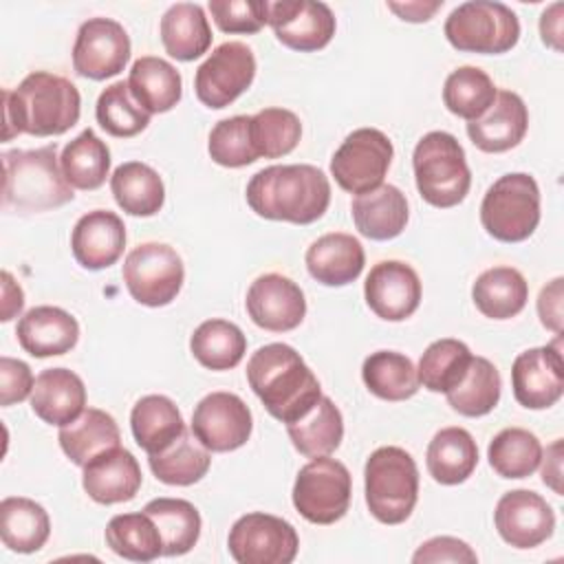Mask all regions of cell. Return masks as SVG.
Masks as SVG:
<instances>
[{
	"label": "cell",
	"instance_id": "74e56055",
	"mask_svg": "<svg viewBox=\"0 0 564 564\" xmlns=\"http://www.w3.org/2000/svg\"><path fill=\"white\" fill-rule=\"evenodd\" d=\"M148 465L156 480L165 485L187 487L198 482L207 474L212 456L209 449L194 434H189V430H185L163 452L150 454Z\"/></svg>",
	"mask_w": 564,
	"mask_h": 564
},
{
	"label": "cell",
	"instance_id": "9c48e42d",
	"mask_svg": "<svg viewBox=\"0 0 564 564\" xmlns=\"http://www.w3.org/2000/svg\"><path fill=\"white\" fill-rule=\"evenodd\" d=\"M352 480L344 463L315 456L295 476L293 507L313 524H333L341 520L350 507Z\"/></svg>",
	"mask_w": 564,
	"mask_h": 564
},
{
	"label": "cell",
	"instance_id": "d6986e66",
	"mask_svg": "<svg viewBox=\"0 0 564 564\" xmlns=\"http://www.w3.org/2000/svg\"><path fill=\"white\" fill-rule=\"evenodd\" d=\"M245 306L251 322L271 333L293 330L306 315L302 289L280 273H264L256 278L247 291Z\"/></svg>",
	"mask_w": 564,
	"mask_h": 564
},
{
	"label": "cell",
	"instance_id": "bcb514c9",
	"mask_svg": "<svg viewBox=\"0 0 564 564\" xmlns=\"http://www.w3.org/2000/svg\"><path fill=\"white\" fill-rule=\"evenodd\" d=\"M496 93L491 77L482 68L460 66L445 79L443 104L452 115L474 121L487 112Z\"/></svg>",
	"mask_w": 564,
	"mask_h": 564
},
{
	"label": "cell",
	"instance_id": "f6af8a7d",
	"mask_svg": "<svg viewBox=\"0 0 564 564\" xmlns=\"http://www.w3.org/2000/svg\"><path fill=\"white\" fill-rule=\"evenodd\" d=\"M471 357L474 355L469 352L467 344H463L458 339H452V337L436 339L421 355V361H419V368H416L419 381L430 392H445L447 394L467 375Z\"/></svg>",
	"mask_w": 564,
	"mask_h": 564
},
{
	"label": "cell",
	"instance_id": "d6a6232c",
	"mask_svg": "<svg viewBox=\"0 0 564 564\" xmlns=\"http://www.w3.org/2000/svg\"><path fill=\"white\" fill-rule=\"evenodd\" d=\"M427 471L441 485L465 482L478 465L474 436L463 427H443L427 445Z\"/></svg>",
	"mask_w": 564,
	"mask_h": 564
},
{
	"label": "cell",
	"instance_id": "7c38bea8",
	"mask_svg": "<svg viewBox=\"0 0 564 564\" xmlns=\"http://www.w3.org/2000/svg\"><path fill=\"white\" fill-rule=\"evenodd\" d=\"M227 546L238 564H291L297 555L300 538L291 522L253 511L234 522Z\"/></svg>",
	"mask_w": 564,
	"mask_h": 564
},
{
	"label": "cell",
	"instance_id": "9f6ffc18",
	"mask_svg": "<svg viewBox=\"0 0 564 564\" xmlns=\"http://www.w3.org/2000/svg\"><path fill=\"white\" fill-rule=\"evenodd\" d=\"M562 11H564V4L562 2H553L540 15L542 42L546 46H551L553 51H557V53L562 51Z\"/></svg>",
	"mask_w": 564,
	"mask_h": 564
},
{
	"label": "cell",
	"instance_id": "11a10c76",
	"mask_svg": "<svg viewBox=\"0 0 564 564\" xmlns=\"http://www.w3.org/2000/svg\"><path fill=\"white\" fill-rule=\"evenodd\" d=\"M542 482L562 496V438H555L546 454L542 452Z\"/></svg>",
	"mask_w": 564,
	"mask_h": 564
},
{
	"label": "cell",
	"instance_id": "83f0119b",
	"mask_svg": "<svg viewBox=\"0 0 564 564\" xmlns=\"http://www.w3.org/2000/svg\"><path fill=\"white\" fill-rule=\"evenodd\" d=\"M159 33L165 53L178 62L198 59L214 37L203 7L194 2L172 4L161 18Z\"/></svg>",
	"mask_w": 564,
	"mask_h": 564
},
{
	"label": "cell",
	"instance_id": "7dc6e473",
	"mask_svg": "<svg viewBox=\"0 0 564 564\" xmlns=\"http://www.w3.org/2000/svg\"><path fill=\"white\" fill-rule=\"evenodd\" d=\"M97 123L110 134L119 139H128L139 134L150 123V112H145L134 97L130 95L128 82H115L106 86L95 106Z\"/></svg>",
	"mask_w": 564,
	"mask_h": 564
},
{
	"label": "cell",
	"instance_id": "f546056e",
	"mask_svg": "<svg viewBox=\"0 0 564 564\" xmlns=\"http://www.w3.org/2000/svg\"><path fill=\"white\" fill-rule=\"evenodd\" d=\"M62 452L79 467L88 465L95 456L119 447L121 434L117 421L97 408H86L75 421L59 427Z\"/></svg>",
	"mask_w": 564,
	"mask_h": 564
},
{
	"label": "cell",
	"instance_id": "e575fe53",
	"mask_svg": "<svg viewBox=\"0 0 564 564\" xmlns=\"http://www.w3.org/2000/svg\"><path fill=\"white\" fill-rule=\"evenodd\" d=\"M117 205L130 216H154L165 203V187L154 167L141 161L121 163L110 176Z\"/></svg>",
	"mask_w": 564,
	"mask_h": 564
},
{
	"label": "cell",
	"instance_id": "8d00e7d4",
	"mask_svg": "<svg viewBox=\"0 0 564 564\" xmlns=\"http://www.w3.org/2000/svg\"><path fill=\"white\" fill-rule=\"evenodd\" d=\"M361 379L383 401H405L419 392V375L410 357L394 350H377L364 359Z\"/></svg>",
	"mask_w": 564,
	"mask_h": 564
},
{
	"label": "cell",
	"instance_id": "60d3db41",
	"mask_svg": "<svg viewBox=\"0 0 564 564\" xmlns=\"http://www.w3.org/2000/svg\"><path fill=\"white\" fill-rule=\"evenodd\" d=\"M189 350L209 370H231L247 352V337L227 319H207L189 337Z\"/></svg>",
	"mask_w": 564,
	"mask_h": 564
},
{
	"label": "cell",
	"instance_id": "9a60e30c",
	"mask_svg": "<svg viewBox=\"0 0 564 564\" xmlns=\"http://www.w3.org/2000/svg\"><path fill=\"white\" fill-rule=\"evenodd\" d=\"M130 59V37L110 18L86 20L73 44V68L77 75L101 82L119 75Z\"/></svg>",
	"mask_w": 564,
	"mask_h": 564
},
{
	"label": "cell",
	"instance_id": "6f0895ef",
	"mask_svg": "<svg viewBox=\"0 0 564 564\" xmlns=\"http://www.w3.org/2000/svg\"><path fill=\"white\" fill-rule=\"evenodd\" d=\"M443 7V0L434 2H388V9L394 11L405 22H427L438 9Z\"/></svg>",
	"mask_w": 564,
	"mask_h": 564
},
{
	"label": "cell",
	"instance_id": "8fae6325",
	"mask_svg": "<svg viewBox=\"0 0 564 564\" xmlns=\"http://www.w3.org/2000/svg\"><path fill=\"white\" fill-rule=\"evenodd\" d=\"M392 141L377 128L352 130L330 159V174L350 194H366L383 185L392 163Z\"/></svg>",
	"mask_w": 564,
	"mask_h": 564
},
{
	"label": "cell",
	"instance_id": "680465c9",
	"mask_svg": "<svg viewBox=\"0 0 564 564\" xmlns=\"http://www.w3.org/2000/svg\"><path fill=\"white\" fill-rule=\"evenodd\" d=\"M24 306V293L20 289V284L13 280V275L9 271H2V322L13 319L15 315H20Z\"/></svg>",
	"mask_w": 564,
	"mask_h": 564
},
{
	"label": "cell",
	"instance_id": "db71d44e",
	"mask_svg": "<svg viewBox=\"0 0 564 564\" xmlns=\"http://www.w3.org/2000/svg\"><path fill=\"white\" fill-rule=\"evenodd\" d=\"M562 302H564V278H555L542 286L538 295V315L544 328L562 335Z\"/></svg>",
	"mask_w": 564,
	"mask_h": 564
},
{
	"label": "cell",
	"instance_id": "7402d4cb",
	"mask_svg": "<svg viewBox=\"0 0 564 564\" xmlns=\"http://www.w3.org/2000/svg\"><path fill=\"white\" fill-rule=\"evenodd\" d=\"M529 128V112L520 95L511 90H498L487 112L467 123L471 143L489 154L507 152L516 148Z\"/></svg>",
	"mask_w": 564,
	"mask_h": 564
},
{
	"label": "cell",
	"instance_id": "ac0fdd59",
	"mask_svg": "<svg viewBox=\"0 0 564 564\" xmlns=\"http://www.w3.org/2000/svg\"><path fill=\"white\" fill-rule=\"evenodd\" d=\"M494 522L507 544L516 549H533L553 535L555 513L540 494L513 489L498 500Z\"/></svg>",
	"mask_w": 564,
	"mask_h": 564
},
{
	"label": "cell",
	"instance_id": "603a6c76",
	"mask_svg": "<svg viewBox=\"0 0 564 564\" xmlns=\"http://www.w3.org/2000/svg\"><path fill=\"white\" fill-rule=\"evenodd\" d=\"M141 480L143 476L137 458L121 445L95 456L84 465L82 476L84 491L99 505L132 500L141 489Z\"/></svg>",
	"mask_w": 564,
	"mask_h": 564
},
{
	"label": "cell",
	"instance_id": "cb8c5ba5",
	"mask_svg": "<svg viewBox=\"0 0 564 564\" xmlns=\"http://www.w3.org/2000/svg\"><path fill=\"white\" fill-rule=\"evenodd\" d=\"M31 410L48 425L64 427L86 410V388L68 368H46L35 377Z\"/></svg>",
	"mask_w": 564,
	"mask_h": 564
},
{
	"label": "cell",
	"instance_id": "52a82bcc",
	"mask_svg": "<svg viewBox=\"0 0 564 564\" xmlns=\"http://www.w3.org/2000/svg\"><path fill=\"white\" fill-rule=\"evenodd\" d=\"M480 223L500 242L527 240L540 223V187L535 178L524 172L500 176L485 192Z\"/></svg>",
	"mask_w": 564,
	"mask_h": 564
},
{
	"label": "cell",
	"instance_id": "ab89813d",
	"mask_svg": "<svg viewBox=\"0 0 564 564\" xmlns=\"http://www.w3.org/2000/svg\"><path fill=\"white\" fill-rule=\"evenodd\" d=\"M59 167L66 183L75 189H97L106 183L110 172V150L108 145L86 128L70 143H66Z\"/></svg>",
	"mask_w": 564,
	"mask_h": 564
},
{
	"label": "cell",
	"instance_id": "7bdbcfd3",
	"mask_svg": "<svg viewBox=\"0 0 564 564\" xmlns=\"http://www.w3.org/2000/svg\"><path fill=\"white\" fill-rule=\"evenodd\" d=\"M106 544L130 562H152L163 555L161 533L145 511L110 518L106 527Z\"/></svg>",
	"mask_w": 564,
	"mask_h": 564
},
{
	"label": "cell",
	"instance_id": "ffe728a7",
	"mask_svg": "<svg viewBox=\"0 0 564 564\" xmlns=\"http://www.w3.org/2000/svg\"><path fill=\"white\" fill-rule=\"evenodd\" d=\"M364 295L377 317L386 322H403L421 304V280L410 264L401 260H383L370 269L364 282Z\"/></svg>",
	"mask_w": 564,
	"mask_h": 564
},
{
	"label": "cell",
	"instance_id": "30bf717a",
	"mask_svg": "<svg viewBox=\"0 0 564 564\" xmlns=\"http://www.w3.org/2000/svg\"><path fill=\"white\" fill-rule=\"evenodd\" d=\"M185 280L181 256L165 242H143L123 260V282L132 300L143 306L170 304Z\"/></svg>",
	"mask_w": 564,
	"mask_h": 564
},
{
	"label": "cell",
	"instance_id": "3957f363",
	"mask_svg": "<svg viewBox=\"0 0 564 564\" xmlns=\"http://www.w3.org/2000/svg\"><path fill=\"white\" fill-rule=\"evenodd\" d=\"M247 381L267 412L286 425L302 419L322 397L319 381L300 352L280 341L260 346L249 357Z\"/></svg>",
	"mask_w": 564,
	"mask_h": 564
},
{
	"label": "cell",
	"instance_id": "4316f807",
	"mask_svg": "<svg viewBox=\"0 0 564 564\" xmlns=\"http://www.w3.org/2000/svg\"><path fill=\"white\" fill-rule=\"evenodd\" d=\"M357 231L370 240H392L408 225L405 194L394 185H379L372 192L359 194L350 205Z\"/></svg>",
	"mask_w": 564,
	"mask_h": 564
},
{
	"label": "cell",
	"instance_id": "277c9868",
	"mask_svg": "<svg viewBox=\"0 0 564 564\" xmlns=\"http://www.w3.org/2000/svg\"><path fill=\"white\" fill-rule=\"evenodd\" d=\"M2 203L18 212H46L75 198L57 163V145L9 150L2 154Z\"/></svg>",
	"mask_w": 564,
	"mask_h": 564
},
{
	"label": "cell",
	"instance_id": "c3c4849f",
	"mask_svg": "<svg viewBox=\"0 0 564 564\" xmlns=\"http://www.w3.org/2000/svg\"><path fill=\"white\" fill-rule=\"evenodd\" d=\"M302 137V123L286 108H262L251 115V141L258 159H280L295 150Z\"/></svg>",
	"mask_w": 564,
	"mask_h": 564
},
{
	"label": "cell",
	"instance_id": "6da1fadb",
	"mask_svg": "<svg viewBox=\"0 0 564 564\" xmlns=\"http://www.w3.org/2000/svg\"><path fill=\"white\" fill-rule=\"evenodd\" d=\"M82 97L75 84L48 70L29 73L18 88L2 90V139L15 134L57 137L79 121Z\"/></svg>",
	"mask_w": 564,
	"mask_h": 564
},
{
	"label": "cell",
	"instance_id": "4fadbf2b",
	"mask_svg": "<svg viewBox=\"0 0 564 564\" xmlns=\"http://www.w3.org/2000/svg\"><path fill=\"white\" fill-rule=\"evenodd\" d=\"M256 77L253 51L242 42H223L196 68L194 90L200 104L220 110L234 104Z\"/></svg>",
	"mask_w": 564,
	"mask_h": 564
},
{
	"label": "cell",
	"instance_id": "5bb4252c",
	"mask_svg": "<svg viewBox=\"0 0 564 564\" xmlns=\"http://www.w3.org/2000/svg\"><path fill=\"white\" fill-rule=\"evenodd\" d=\"M513 397L522 408L546 410L555 405L564 392L562 337L553 344L520 352L511 366Z\"/></svg>",
	"mask_w": 564,
	"mask_h": 564
},
{
	"label": "cell",
	"instance_id": "f5cc1de1",
	"mask_svg": "<svg viewBox=\"0 0 564 564\" xmlns=\"http://www.w3.org/2000/svg\"><path fill=\"white\" fill-rule=\"evenodd\" d=\"M412 562L414 564H436V562H467V564H474L478 562V555L476 551L458 540V538H452V535H438V538H432L427 542H423L416 553L412 555Z\"/></svg>",
	"mask_w": 564,
	"mask_h": 564
},
{
	"label": "cell",
	"instance_id": "4dcf8cb0",
	"mask_svg": "<svg viewBox=\"0 0 564 564\" xmlns=\"http://www.w3.org/2000/svg\"><path fill=\"white\" fill-rule=\"evenodd\" d=\"M130 427L137 445L148 456L163 452L187 430L176 403L163 394L141 397L130 412Z\"/></svg>",
	"mask_w": 564,
	"mask_h": 564
},
{
	"label": "cell",
	"instance_id": "836d02e7",
	"mask_svg": "<svg viewBox=\"0 0 564 564\" xmlns=\"http://www.w3.org/2000/svg\"><path fill=\"white\" fill-rule=\"evenodd\" d=\"M51 535V520L42 505L11 496L0 502V538L9 551L35 553Z\"/></svg>",
	"mask_w": 564,
	"mask_h": 564
},
{
	"label": "cell",
	"instance_id": "ba28073f",
	"mask_svg": "<svg viewBox=\"0 0 564 564\" xmlns=\"http://www.w3.org/2000/svg\"><path fill=\"white\" fill-rule=\"evenodd\" d=\"M447 42L467 53L500 55L520 40L518 15L496 0H469L458 4L445 20Z\"/></svg>",
	"mask_w": 564,
	"mask_h": 564
},
{
	"label": "cell",
	"instance_id": "44dd1931",
	"mask_svg": "<svg viewBox=\"0 0 564 564\" xmlns=\"http://www.w3.org/2000/svg\"><path fill=\"white\" fill-rule=\"evenodd\" d=\"M126 247L123 220L108 209H93L84 214L70 234V249L75 260L90 271L115 264Z\"/></svg>",
	"mask_w": 564,
	"mask_h": 564
},
{
	"label": "cell",
	"instance_id": "d4e9b609",
	"mask_svg": "<svg viewBox=\"0 0 564 564\" xmlns=\"http://www.w3.org/2000/svg\"><path fill=\"white\" fill-rule=\"evenodd\" d=\"M15 335L29 355L55 357L75 348L79 324L59 306H33L20 317Z\"/></svg>",
	"mask_w": 564,
	"mask_h": 564
},
{
	"label": "cell",
	"instance_id": "816d5d0a",
	"mask_svg": "<svg viewBox=\"0 0 564 564\" xmlns=\"http://www.w3.org/2000/svg\"><path fill=\"white\" fill-rule=\"evenodd\" d=\"M33 383L35 379L29 364L7 355L0 357V405L2 408H9L31 397Z\"/></svg>",
	"mask_w": 564,
	"mask_h": 564
},
{
	"label": "cell",
	"instance_id": "1f68e13d",
	"mask_svg": "<svg viewBox=\"0 0 564 564\" xmlns=\"http://www.w3.org/2000/svg\"><path fill=\"white\" fill-rule=\"evenodd\" d=\"M471 300L485 317L511 319L524 308L529 284L513 267H491L476 278Z\"/></svg>",
	"mask_w": 564,
	"mask_h": 564
},
{
	"label": "cell",
	"instance_id": "484cf974",
	"mask_svg": "<svg viewBox=\"0 0 564 564\" xmlns=\"http://www.w3.org/2000/svg\"><path fill=\"white\" fill-rule=\"evenodd\" d=\"M304 260L313 280L324 286H344L361 275L366 253L355 236L333 231L319 236L306 249Z\"/></svg>",
	"mask_w": 564,
	"mask_h": 564
},
{
	"label": "cell",
	"instance_id": "d590c367",
	"mask_svg": "<svg viewBox=\"0 0 564 564\" xmlns=\"http://www.w3.org/2000/svg\"><path fill=\"white\" fill-rule=\"evenodd\" d=\"M286 432L302 456H328L344 438V419L333 399L322 394L302 419L286 425Z\"/></svg>",
	"mask_w": 564,
	"mask_h": 564
},
{
	"label": "cell",
	"instance_id": "ee69618b",
	"mask_svg": "<svg viewBox=\"0 0 564 564\" xmlns=\"http://www.w3.org/2000/svg\"><path fill=\"white\" fill-rule=\"evenodd\" d=\"M500 388L498 368L485 357H471L463 381L447 392V403L463 416H485L498 405Z\"/></svg>",
	"mask_w": 564,
	"mask_h": 564
},
{
	"label": "cell",
	"instance_id": "681fc988",
	"mask_svg": "<svg viewBox=\"0 0 564 564\" xmlns=\"http://www.w3.org/2000/svg\"><path fill=\"white\" fill-rule=\"evenodd\" d=\"M212 161L223 167H245L258 161L253 141H251V117L236 115L218 121L207 141Z\"/></svg>",
	"mask_w": 564,
	"mask_h": 564
},
{
	"label": "cell",
	"instance_id": "8992f818",
	"mask_svg": "<svg viewBox=\"0 0 564 564\" xmlns=\"http://www.w3.org/2000/svg\"><path fill=\"white\" fill-rule=\"evenodd\" d=\"M366 505L383 524H401L419 500V469L414 458L394 445L379 447L364 467Z\"/></svg>",
	"mask_w": 564,
	"mask_h": 564
},
{
	"label": "cell",
	"instance_id": "f907efd6",
	"mask_svg": "<svg viewBox=\"0 0 564 564\" xmlns=\"http://www.w3.org/2000/svg\"><path fill=\"white\" fill-rule=\"evenodd\" d=\"M207 9L225 33H258L269 18L267 0H209Z\"/></svg>",
	"mask_w": 564,
	"mask_h": 564
},
{
	"label": "cell",
	"instance_id": "2e32d148",
	"mask_svg": "<svg viewBox=\"0 0 564 564\" xmlns=\"http://www.w3.org/2000/svg\"><path fill=\"white\" fill-rule=\"evenodd\" d=\"M253 430L251 410L234 392H212L198 401L192 414V434L209 452L242 447Z\"/></svg>",
	"mask_w": 564,
	"mask_h": 564
},
{
	"label": "cell",
	"instance_id": "e0dca14e",
	"mask_svg": "<svg viewBox=\"0 0 564 564\" xmlns=\"http://www.w3.org/2000/svg\"><path fill=\"white\" fill-rule=\"evenodd\" d=\"M275 37L293 51L311 53L324 48L335 35V15L328 4L313 0L269 2V18Z\"/></svg>",
	"mask_w": 564,
	"mask_h": 564
},
{
	"label": "cell",
	"instance_id": "5b68a950",
	"mask_svg": "<svg viewBox=\"0 0 564 564\" xmlns=\"http://www.w3.org/2000/svg\"><path fill=\"white\" fill-rule=\"evenodd\" d=\"M412 167L416 189L425 203L447 209L465 200L471 172L465 150L454 134L443 130L423 134L414 148Z\"/></svg>",
	"mask_w": 564,
	"mask_h": 564
},
{
	"label": "cell",
	"instance_id": "f1b7e54d",
	"mask_svg": "<svg viewBox=\"0 0 564 564\" xmlns=\"http://www.w3.org/2000/svg\"><path fill=\"white\" fill-rule=\"evenodd\" d=\"M128 88L134 101L150 115L167 112L181 101V73L163 57H139L128 75Z\"/></svg>",
	"mask_w": 564,
	"mask_h": 564
},
{
	"label": "cell",
	"instance_id": "7a4b0ae2",
	"mask_svg": "<svg viewBox=\"0 0 564 564\" xmlns=\"http://www.w3.org/2000/svg\"><path fill=\"white\" fill-rule=\"evenodd\" d=\"M245 196L260 218L311 225L328 209L330 183L315 165H269L251 176Z\"/></svg>",
	"mask_w": 564,
	"mask_h": 564
},
{
	"label": "cell",
	"instance_id": "b9f144b4",
	"mask_svg": "<svg viewBox=\"0 0 564 564\" xmlns=\"http://www.w3.org/2000/svg\"><path fill=\"white\" fill-rule=\"evenodd\" d=\"M487 458L500 478H527L540 467L542 445L524 427H505L491 438Z\"/></svg>",
	"mask_w": 564,
	"mask_h": 564
},
{
	"label": "cell",
	"instance_id": "f35d334b",
	"mask_svg": "<svg viewBox=\"0 0 564 564\" xmlns=\"http://www.w3.org/2000/svg\"><path fill=\"white\" fill-rule=\"evenodd\" d=\"M143 511L154 520L161 540L163 555H185L200 538V513L183 498H154Z\"/></svg>",
	"mask_w": 564,
	"mask_h": 564
}]
</instances>
